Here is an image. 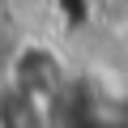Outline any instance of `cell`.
Here are the masks:
<instances>
[{
  "instance_id": "1",
  "label": "cell",
  "mask_w": 128,
  "mask_h": 128,
  "mask_svg": "<svg viewBox=\"0 0 128 128\" xmlns=\"http://www.w3.org/2000/svg\"><path fill=\"white\" fill-rule=\"evenodd\" d=\"M60 81H64V73H60V56L51 51V47H43V43H26L17 56H13V68H9V86H17V90H26V94H34V98H56V90H60Z\"/></svg>"
},
{
  "instance_id": "2",
  "label": "cell",
  "mask_w": 128,
  "mask_h": 128,
  "mask_svg": "<svg viewBox=\"0 0 128 128\" xmlns=\"http://www.w3.org/2000/svg\"><path fill=\"white\" fill-rule=\"evenodd\" d=\"M47 98H34L17 86H4L0 90V128H47L51 115H47Z\"/></svg>"
}]
</instances>
